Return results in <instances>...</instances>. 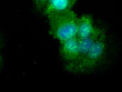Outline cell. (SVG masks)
<instances>
[{
  "label": "cell",
  "instance_id": "7",
  "mask_svg": "<svg viewBox=\"0 0 122 92\" xmlns=\"http://www.w3.org/2000/svg\"><path fill=\"white\" fill-rule=\"evenodd\" d=\"M49 0H33L35 9L39 11H43Z\"/></svg>",
  "mask_w": 122,
  "mask_h": 92
},
{
  "label": "cell",
  "instance_id": "6",
  "mask_svg": "<svg viewBox=\"0 0 122 92\" xmlns=\"http://www.w3.org/2000/svg\"><path fill=\"white\" fill-rule=\"evenodd\" d=\"M96 27L91 15L84 14L78 17L76 37L78 39H83L91 35Z\"/></svg>",
  "mask_w": 122,
  "mask_h": 92
},
{
  "label": "cell",
  "instance_id": "1",
  "mask_svg": "<svg viewBox=\"0 0 122 92\" xmlns=\"http://www.w3.org/2000/svg\"><path fill=\"white\" fill-rule=\"evenodd\" d=\"M106 37L96 42L81 57L70 63L66 64L65 68L74 75L87 74L93 72L103 62L106 55Z\"/></svg>",
  "mask_w": 122,
  "mask_h": 92
},
{
  "label": "cell",
  "instance_id": "8",
  "mask_svg": "<svg viewBox=\"0 0 122 92\" xmlns=\"http://www.w3.org/2000/svg\"><path fill=\"white\" fill-rule=\"evenodd\" d=\"M2 63H3V57L2 56H1V54H0V69H1V67H2Z\"/></svg>",
  "mask_w": 122,
  "mask_h": 92
},
{
  "label": "cell",
  "instance_id": "9",
  "mask_svg": "<svg viewBox=\"0 0 122 92\" xmlns=\"http://www.w3.org/2000/svg\"><path fill=\"white\" fill-rule=\"evenodd\" d=\"M1 45H2V38H1V35H0V47H1Z\"/></svg>",
  "mask_w": 122,
  "mask_h": 92
},
{
  "label": "cell",
  "instance_id": "3",
  "mask_svg": "<svg viewBox=\"0 0 122 92\" xmlns=\"http://www.w3.org/2000/svg\"><path fill=\"white\" fill-rule=\"evenodd\" d=\"M79 54V41L76 36L60 42L59 54L66 64L75 61Z\"/></svg>",
  "mask_w": 122,
  "mask_h": 92
},
{
  "label": "cell",
  "instance_id": "2",
  "mask_svg": "<svg viewBox=\"0 0 122 92\" xmlns=\"http://www.w3.org/2000/svg\"><path fill=\"white\" fill-rule=\"evenodd\" d=\"M49 32L59 42L76 36L78 16L72 9L51 14L47 16Z\"/></svg>",
  "mask_w": 122,
  "mask_h": 92
},
{
  "label": "cell",
  "instance_id": "5",
  "mask_svg": "<svg viewBox=\"0 0 122 92\" xmlns=\"http://www.w3.org/2000/svg\"><path fill=\"white\" fill-rule=\"evenodd\" d=\"M78 0H49L42 13L45 16L51 14L72 9Z\"/></svg>",
  "mask_w": 122,
  "mask_h": 92
},
{
  "label": "cell",
  "instance_id": "4",
  "mask_svg": "<svg viewBox=\"0 0 122 92\" xmlns=\"http://www.w3.org/2000/svg\"><path fill=\"white\" fill-rule=\"evenodd\" d=\"M105 37L106 32L103 29L100 27H95L93 31L89 36L83 39H78L79 54L77 59L84 56L97 41Z\"/></svg>",
  "mask_w": 122,
  "mask_h": 92
}]
</instances>
